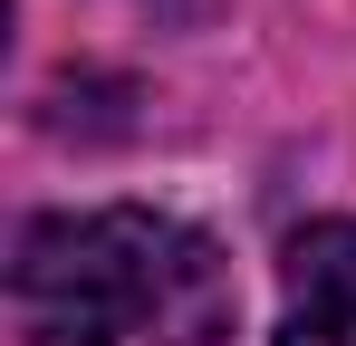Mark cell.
<instances>
[{
  "label": "cell",
  "instance_id": "obj_1",
  "mask_svg": "<svg viewBox=\"0 0 356 346\" xmlns=\"http://www.w3.org/2000/svg\"><path fill=\"white\" fill-rule=\"evenodd\" d=\"M10 318L29 346H222L232 337V270L174 212H49L19 231Z\"/></svg>",
  "mask_w": 356,
  "mask_h": 346
},
{
  "label": "cell",
  "instance_id": "obj_2",
  "mask_svg": "<svg viewBox=\"0 0 356 346\" xmlns=\"http://www.w3.org/2000/svg\"><path fill=\"white\" fill-rule=\"evenodd\" d=\"M280 346H356V222H308L289 240Z\"/></svg>",
  "mask_w": 356,
  "mask_h": 346
}]
</instances>
